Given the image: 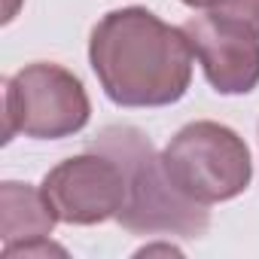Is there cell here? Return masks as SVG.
<instances>
[{
	"instance_id": "cell-4",
	"label": "cell",
	"mask_w": 259,
	"mask_h": 259,
	"mask_svg": "<svg viewBox=\"0 0 259 259\" xmlns=\"http://www.w3.org/2000/svg\"><path fill=\"white\" fill-rule=\"evenodd\" d=\"M92 104L79 76L61 64L37 61L7 79L4 92V144L16 135L34 141L73 138L89 125Z\"/></svg>"
},
{
	"instance_id": "cell-2",
	"label": "cell",
	"mask_w": 259,
	"mask_h": 259,
	"mask_svg": "<svg viewBox=\"0 0 259 259\" xmlns=\"http://www.w3.org/2000/svg\"><path fill=\"white\" fill-rule=\"evenodd\" d=\"M110 156L125 177V201L116 213L119 226L135 235L201 238L210 226L207 204L186 198L168 177L153 141L135 125H107L89 144Z\"/></svg>"
},
{
	"instance_id": "cell-9",
	"label": "cell",
	"mask_w": 259,
	"mask_h": 259,
	"mask_svg": "<svg viewBox=\"0 0 259 259\" xmlns=\"http://www.w3.org/2000/svg\"><path fill=\"white\" fill-rule=\"evenodd\" d=\"M180 4H186V7H192V10H207L210 0H180Z\"/></svg>"
},
{
	"instance_id": "cell-8",
	"label": "cell",
	"mask_w": 259,
	"mask_h": 259,
	"mask_svg": "<svg viewBox=\"0 0 259 259\" xmlns=\"http://www.w3.org/2000/svg\"><path fill=\"white\" fill-rule=\"evenodd\" d=\"M207 13H217V16L244 22L247 28L259 31V0H210Z\"/></svg>"
},
{
	"instance_id": "cell-3",
	"label": "cell",
	"mask_w": 259,
	"mask_h": 259,
	"mask_svg": "<svg viewBox=\"0 0 259 259\" xmlns=\"http://www.w3.org/2000/svg\"><path fill=\"white\" fill-rule=\"evenodd\" d=\"M162 165L171 183L198 204L232 201L253 180V162L244 138L210 119L183 125L168 141Z\"/></svg>"
},
{
	"instance_id": "cell-6",
	"label": "cell",
	"mask_w": 259,
	"mask_h": 259,
	"mask_svg": "<svg viewBox=\"0 0 259 259\" xmlns=\"http://www.w3.org/2000/svg\"><path fill=\"white\" fill-rule=\"evenodd\" d=\"M183 34L213 92L247 95L259 85V31L207 13L192 16L183 25Z\"/></svg>"
},
{
	"instance_id": "cell-1",
	"label": "cell",
	"mask_w": 259,
	"mask_h": 259,
	"mask_svg": "<svg viewBox=\"0 0 259 259\" xmlns=\"http://www.w3.org/2000/svg\"><path fill=\"white\" fill-rule=\"evenodd\" d=\"M89 61L116 107H168L192 82V46L183 28L147 7L107 13L92 28Z\"/></svg>"
},
{
	"instance_id": "cell-5",
	"label": "cell",
	"mask_w": 259,
	"mask_h": 259,
	"mask_svg": "<svg viewBox=\"0 0 259 259\" xmlns=\"http://www.w3.org/2000/svg\"><path fill=\"white\" fill-rule=\"evenodd\" d=\"M43 192L52 201L61 223L98 226L116 220V213L122 210L125 177L110 156L89 150L82 156L58 162L43 177Z\"/></svg>"
},
{
	"instance_id": "cell-7",
	"label": "cell",
	"mask_w": 259,
	"mask_h": 259,
	"mask_svg": "<svg viewBox=\"0 0 259 259\" xmlns=\"http://www.w3.org/2000/svg\"><path fill=\"white\" fill-rule=\"evenodd\" d=\"M58 223V213L52 201L46 198L43 186L0 183V235H4V256H13L19 247H28L34 241H46Z\"/></svg>"
}]
</instances>
